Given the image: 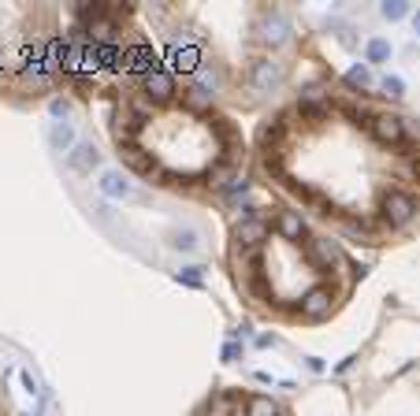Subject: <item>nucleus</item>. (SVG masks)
<instances>
[{"instance_id": "4", "label": "nucleus", "mask_w": 420, "mask_h": 416, "mask_svg": "<svg viewBox=\"0 0 420 416\" xmlns=\"http://www.w3.org/2000/svg\"><path fill=\"white\" fill-rule=\"evenodd\" d=\"M146 93L153 100H171V97H175V78H171L168 71L156 67V71H149V75H146Z\"/></svg>"}, {"instance_id": "18", "label": "nucleus", "mask_w": 420, "mask_h": 416, "mask_svg": "<svg viewBox=\"0 0 420 416\" xmlns=\"http://www.w3.org/2000/svg\"><path fill=\"white\" fill-rule=\"evenodd\" d=\"M194 238H197L194 231H179V234H175V246H179V249H197Z\"/></svg>"}, {"instance_id": "10", "label": "nucleus", "mask_w": 420, "mask_h": 416, "mask_svg": "<svg viewBox=\"0 0 420 416\" xmlns=\"http://www.w3.org/2000/svg\"><path fill=\"white\" fill-rule=\"evenodd\" d=\"M245 412H250V416H279V405H275L272 398L257 394V398H250V405H245Z\"/></svg>"}, {"instance_id": "15", "label": "nucleus", "mask_w": 420, "mask_h": 416, "mask_svg": "<svg viewBox=\"0 0 420 416\" xmlns=\"http://www.w3.org/2000/svg\"><path fill=\"white\" fill-rule=\"evenodd\" d=\"M231 409H235V401L223 394V398H216V401H212V409H209V412H212V416H231Z\"/></svg>"}, {"instance_id": "3", "label": "nucleus", "mask_w": 420, "mask_h": 416, "mask_svg": "<svg viewBox=\"0 0 420 416\" xmlns=\"http://www.w3.org/2000/svg\"><path fill=\"white\" fill-rule=\"evenodd\" d=\"M331 309H335L331 286H313V290L301 297V316L305 320H324V316H331Z\"/></svg>"}, {"instance_id": "20", "label": "nucleus", "mask_w": 420, "mask_h": 416, "mask_svg": "<svg viewBox=\"0 0 420 416\" xmlns=\"http://www.w3.org/2000/svg\"><path fill=\"white\" fill-rule=\"evenodd\" d=\"M238 353H242V346H235V342H231V346L223 350V357H227V361H235V357H238Z\"/></svg>"}, {"instance_id": "2", "label": "nucleus", "mask_w": 420, "mask_h": 416, "mask_svg": "<svg viewBox=\"0 0 420 416\" xmlns=\"http://www.w3.org/2000/svg\"><path fill=\"white\" fill-rule=\"evenodd\" d=\"M286 78V67L279 60H257L253 71H250V85L257 93H272V90H279Z\"/></svg>"}, {"instance_id": "21", "label": "nucleus", "mask_w": 420, "mask_h": 416, "mask_svg": "<svg viewBox=\"0 0 420 416\" xmlns=\"http://www.w3.org/2000/svg\"><path fill=\"white\" fill-rule=\"evenodd\" d=\"M413 26H416V34H420V11H416V16H413Z\"/></svg>"}, {"instance_id": "13", "label": "nucleus", "mask_w": 420, "mask_h": 416, "mask_svg": "<svg viewBox=\"0 0 420 416\" xmlns=\"http://www.w3.org/2000/svg\"><path fill=\"white\" fill-rule=\"evenodd\" d=\"M71 141H75L71 126H67V123H56V126H52V145H56V149H71Z\"/></svg>"}, {"instance_id": "17", "label": "nucleus", "mask_w": 420, "mask_h": 416, "mask_svg": "<svg viewBox=\"0 0 420 416\" xmlns=\"http://www.w3.org/2000/svg\"><path fill=\"white\" fill-rule=\"evenodd\" d=\"M383 90H387V97H402V93H405V85H402V78L390 75V78H383Z\"/></svg>"}, {"instance_id": "8", "label": "nucleus", "mask_w": 420, "mask_h": 416, "mask_svg": "<svg viewBox=\"0 0 420 416\" xmlns=\"http://www.w3.org/2000/svg\"><path fill=\"white\" fill-rule=\"evenodd\" d=\"M93 164H97L93 141H82V145H75V153H71V167H75V171H93Z\"/></svg>"}, {"instance_id": "7", "label": "nucleus", "mask_w": 420, "mask_h": 416, "mask_svg": "<svg viewBox=\"0 0 420 416\" xmlns=\"http://www.w3.org/2000/svg\"><path fill=\"white\" fill-rule=\"evenodd\" d=\"M372 131L380 134L383 141H402V119L398 116H375L372 119Z\"/></svg>"}, {"instance_id": "19", "label": "nucleus", "mask_w": 420, "mask_h": 416, "mask_svg": "<svg viewBox=\"0 0 420 416\" xmlns=\"http://www.w3.org/2000/svg\"><path fill=\"white\" fill-rule=\"evenodd\" d=\"M179 279H186V283L201 286V271H197V268H186V271H179Z\"/></svg>"}, {"instance_id": "1", "label": "nucleus", "mask_w": 420, "mask_h": 416, "mask_svg": "<svg viewBox=\"0 0 420 416\" xmlns=\"http://www.w3.org/2000/svg\"><path fill=\"white\" fill-rule=\"evenodd\" d=\"M383 216L390 227H405L416 216V197L413 194H402V190H390L383 197Z\"/></svg>"}, {"instance_id": "11", "label": "nucleus", "mask_w": 420, "mask_h": 416, "mask_svg": "<svg viewBox=\"0 0 420 416\" xmlns=\"http://www.w3.org/2000/svg\"><path fill=\"white\" fill-rule=\"evenodd\" d=\"M100 190H105V194H112V197H127V194H130V186H127V179H123V175H115V171H108V175L100 179Z\"/></svg>"}, {"instance_id": "14", "label": "nucleus", "mask_w": 420, "mask_h": 416, "mask_svg": "<svg viewBox=\"0 0 420 416\" xmlns=\"http://www.w3.org/2000/svg\"><path fill=\"white\" fill-rule=\"evenodd\" d=\"M346 78H350L354 85H372V71L365 64H357V67H350V75H346Z\"/></svg>"}, {"instance_id": "5", "label": "nucleus", "mask_w": 420, "mask_h": 416, "mask_svg": "<svg viewBox=\"0 0 420 416\" xmlns=\"http://www.w3.org/2000/svg\"><path fill=\"white\" fill-rule=\"evenodd\" d=\"M260 30H264L260 37H264L268 45H283V41L291 37V23H286L283 11H268V16H264V26H260Z\"/></svg>"}, {"instance_id": "12", "label": "nucleus", "mask_w": 420, "mask_h": 416, "mask_svg": "<svg viewBox=\"0 0 420 416\" xmlns=\"http://www.w3.org/2000/svg\"><path fill=\"white\" fill-rule=\"evenodd\" d=\"M365 52H368V64H383V60H390V41H383V37H372Z\"/></svg>"}, {"instance_id": "16", "label": "nucleus", "mask_w": 420, "mask_h": 416, "mask_svg": "<svg viewBox=\"0 0 420 416\" xmlns=\"http://www.w3.org/2000/svg\"><path fill=\"white\" fill-rule=\"evenodd\" d=\"M405 11H409V4H402V0H395V4H383V19H402Z\"/></svg>"}, {"instance_id": "6", "label": "nucleus", "mask_w": 420, "mask_h": 416, "mask_svg": "<svg viewBox=\"0 0 420 416\" xmlns=\"http://www.w3.org/2000/svg\"><path fill=\"white\" fill-rule=\"evenodd\" d=\"M264 238H268V223L257 220V216L242 220L235 227V242H238V246H257V242H264Z\"/></svg>"}, {"instance_id": "9", "label": "nucleus", "mask_w": 420, "mask_h": 416, "mask_svg": "<svg viewBox=\"0 0 420 416\" xmlns=\"http://www.w3.org/2000/svg\"><path fill=\"white\" fill-rule=\"evenodd\" d=\"M279 234L283 238H301L305 234V223H301L298 212H279Z\"/></svg>"}]
</instances>
